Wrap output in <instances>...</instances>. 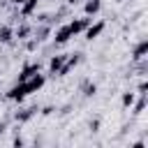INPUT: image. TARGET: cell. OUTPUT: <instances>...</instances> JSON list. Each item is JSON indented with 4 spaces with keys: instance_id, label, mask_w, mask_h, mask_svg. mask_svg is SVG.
Here are the masks:
<instances>
[{
    "instance_id": "18",
    "label": "cell",
    "mask_w": 148,
    "mask_h": 148,
    "mask_svg": "<svg viewBox=\"0 0 148 148\" xmlns=\"http://www.w3.org/2000/svg\"><path fill=\"white\" fill-rule=\"evenodd\" d=\"M46 32H49V30H46V28H42V30L37 32V37H35V39H44V37H46Z\"/></svg>"
},
{
    "instance_id": "23",
    "label": "cell",
    "mask_w": 148,
    "mask_h": 148,
    "mask_svg": "<svg viewBox=\"0 0 148 148\" xmlns=\"http://www.w3.org/2000/svg\"><path fill=\"white\" fill-rule=\"evenodd\" d=\"M116 2H123V0H116Z\"/></svg>"
},
{
    "instance_id": "10",
    "label": "cell",
    "mask_w": 148,
    "mask_h": 148,
    "mask_svg": "<svg viewBox=\"0 0 148 148\" xmlns=\"http://www.w3.org/2000/svg\"><path fill=\"white\" fill-rule=\"evenodd\" d=\"M62 62H65V56H53V58H51L49 69H51V74H53V76H56V72L60 69V65H62Z\"/></svg>"
},
{
    "instance_id": "15",
    "label": "cell",
    "mask_w": 148,
    "mask_h": 148,
    "mask_svg": "<svg viewBox=\"0 0 148 148\" xmlns=\"http://www.w3.org/2000/svg\"><path fill=\"white\" fill-rule=\"evenodd\" d=\"M28 35H30V25H21V28L16 30V37H18V39H25Z\"/></svg>"
},
{
    "instance_id": "13",
    "label": "cell",
    "mask_w": 148,
    "mask_h": 148,
    "mask_svg": "<svg viewBox=\"0 0 148 148\" xmlns=\"http://www.w3.org/2000/svg\"><path fill=\"white\" fill-rule=\"evenodd\" d=\"M37 2H39V0H25V2H23V16H30V14L35 12Z\"/></svg>"
},
{
    "instance_id": "8",
    "label": "cell",
    "mask_w": 148,
    "mask_h": 148,
    "mask_svg": "<svg viewBox=\"0 0 148 148\" xmlns=\"http://www.w3.org/2000/svg\"><path fill=\"white\" fill-rule=\"evenodd\" d=\"M69 37H72V30H69V25H62V28H58V32H56V42H58V44H65Z\"/></svg>"
},
{
    "instance_id": "20",
    "label": "cell",
    "mask_w": 148,
    "mask_h": 148,
    "mask_svg": "<svg viewBox=\"0 0 148 148\" xmlns=\"http://www.w3.org/2000/svg\"><path fill=\"white\" fill-rule=\"evenodd\" d=\"M42 113H44V116H49V113H53V106H44V109H42Z\"/></svg>"
},
{
    "instance_id": "7",
    "label": "cell",
    "mask_w": 148,
    "mask_h": 148,
    "mask_svg": "<svg viewBox=\"0 0 148 148\" xmlns=\"http://www.w3.org/2000/svg\"><path fill=\"white\" fill-rule=\"evenodd\" d=\"M104 30V23H95V25H88L86 28V39H95L97 35H102Z\"/></svg>"
},
{
    "instance_id": "12",
    "label": "cell",
    "mask_w": 148,
    "mask_h": 148,
    "mask_svg": "<svg viewBox=\"0 0 148 148\" xmlns=\"http://www.w3.org/2000/svg\"><path fill=\"white\" fill-rule=\"evenodd\" d=\"M35 111H37L35 106H32V109H25V111H21V113H16V120H18V123H25V120H30V118L35 116Z\"/></svg>"
},
{
    "instance_id": "22",
    "label": "cell",
    "mask_w": 148,
    "mask_h": 148,
    "mask_svg": "<svg viewBox=\"0 0 148 148\" xmlns=\"http://www.w3.org/2000/svg\"><path fill=\"white\" fill-rule=\"evenodd\" d=\"M5 127H7V125H5V123H0V132H5Z\"/></svg>"
},
{
    "instance_id": "9",
    "label": "cell",
    "mask_w": 148,
    "mask_h": 148,
    "mask_svg": "<svg viewBox=\"0 0 148 148\" xmlns=\"http://www.w3.org/2000/svg\"><path fill=\"white\" fill-rule=\"evenodd\" d=\"M99 7H102V2H99V0H88V2L83 5V12H86L88 16H92V14H97V12H99Z\"/></svg>"
},
{
    "instance_id": "3",
    "label": "cell",
    "mask_w": 148,
    "mask_h": 148,
    "mask_svg": "<svg viewBox=\"0 0 148 148\" xmlns=\"http://www.w3.org/2000/svg\"><path fill=\"white\" fill-rule=\"evenodd\" d=\"M25 95H28V90H25V83H23V81H18V83L7 92V97H9V99H14V102H21Z\"/></svg>"
},
{
    "instance_id": "6",
    "label": "cell",
    "mask_w": 148,
    "mask_h": 148,
    "mask_svg": "<svg viewBox=\"0 0 148 148\" xmlns=\"http://www.w3.org/2000/svg\"><path fill=\"white\" fill-rule=\"evenodd\" d=\"M39 72V65H25L23 69H21V74H18V81H28L32 74H37Z\"/></svg>"
},
{
    "instance_id": "16",
    "label": "cell",
    "mask_w": 148,
    "mask_h": 148,
    "mask_svg": "<svg viewBox=\"0 0 148 148\" xmlns=\"http://www.w3.org/2000/svg\"><path fill=\"white\" fill-rule=\"evenodd\" d=\"M134 104V92H125L123 95V106H132Z\"/></svg>"
},
{
    "instance_id": "14",
    "label": "cell",
    "mask_w": 148,
    "mask_h": 148,
    "mask_svg": "<svg viewBox=\"0 0 148 148\" xmlns=\"http://www.w3.org/2000/svg\"><path fill=\"white\" fill-rule=\"evenodd\" d=\"M95 92H97V86L95 83H83V95L86 97H92Z\"/></svg>"
},
{
    "instance_id": "1",
    "label": "cell",
    "mask_w": 148,
    "mask_h": 148,
    "mask_svg": "<svg viewBox=\"0 0 148 148\" xmlns=\"http://www.w3.org/2000/svg\"><path fill=\"white\" fill-rule=\"evenodd\" d=\"M79 60H81V56H72V58H65V62L60 65V69L56 72L58 76H67L69 74V69H74L76 65H79Z\"/></svg>"
},
{
    "instance_id": "4",
    "label": "cell",
    "mask_w": 148,
    "mask_h": 148,
    "mask_svg": "<svg viewBox=\"0 0 148 148\" xmlns=\"http://www.w3.org/2000/svg\"><path fill=\"white\" fill-rule=\"evenodd\" d=\"M88 25H90V18H79V21H72V23H69V30H72V35H79V32H83Z\"/></svg>"
},
{
    "instance_id": "2",
    "label": "cell",
    "mask_w": 148,
    "mask_h": 148,
    "mask_svg": "<svg viewBox=\"0 0 148 148\" xmlns=\"http://www.w3.org/2000/svg\"><path fill=\"white\" fill-rule=\"evenodd\" d=\"M44 81H46V79H44L42 74H32L28 81H23V83H25V90H28V95H30V92H35V90H39V88L44 86Z\"/></svg>"
},
{
    "instance_id": "17",
    "label": "cell",
    "mask_w": 148,
    "mask_h": 148,
    "mask_svg": "<svg viewBox=\"0 0 148 148\" xmlns=\"http://www.w3.org/2000/svg\"><path fill=\"white\" fill-rule=\"evenodd\" d=\"M143 109H146V99H143V97H141V99H139V102H136V104H134V113H141V111H143Z\"/></svg>"
},
{
    "instance_id": "21",
    "label": "cell",
    "mask_w": 148,
    "mask_h": 148,
    "mask_svg": "<svg viewBox=\"0 0 148 148\" xmlns=\"http://www.w3.org/2000/svg\"><path fill=\"white\" fill-rule=\"evenodd\" d=\"M9 2H14V5H23L25 0H9Z\"/></svg>"
},
{
    "instance_id": "5",
    "label": "cell",
    "mask_w": 148,
    "mask_h": 148,
    "mask_svg": "<svg viewBox=\"0 0 148 148\" xmlns=\"http://www.w3.org/2000/svg\"><path fill=\"white\" fill-rule=\"evenodd\" d=\"M146 53H148V42L143 39V42H139V44H136V49L132 51V58H134V60H143V56H146Z\"/></svg>"
},
{
    "instance_id": "11",
    "label": "cell",
    "mask_w": 148,
    "mask_h": 148,
    "mask_svg": "<svg viewBox=\"0 0 148 148\" xmlns=\"http://www.w3.org/2000/svg\"><path fill=\"white\" fill-rule=\"evenodd\" d=\"M12 37H14L12 28H9V25H0V42L7 44V42H12Z\"/></svg>"
},
{
    "instance_id": "19",
    "label": "cell",
    "mask_w": 148,
    "mask_h": 148,
    "mask_svg": "<svg viewBox=\"0 0 148 148\" xmlns=\"http://www.w3.org/2000/svg\"><path fill=\"white\" fill-rule=\"evenodd\" d=\"M146 88H148V83H146V81H141V83H139V92H141V95H146Z\"/></svg>"
}]
</instances>
